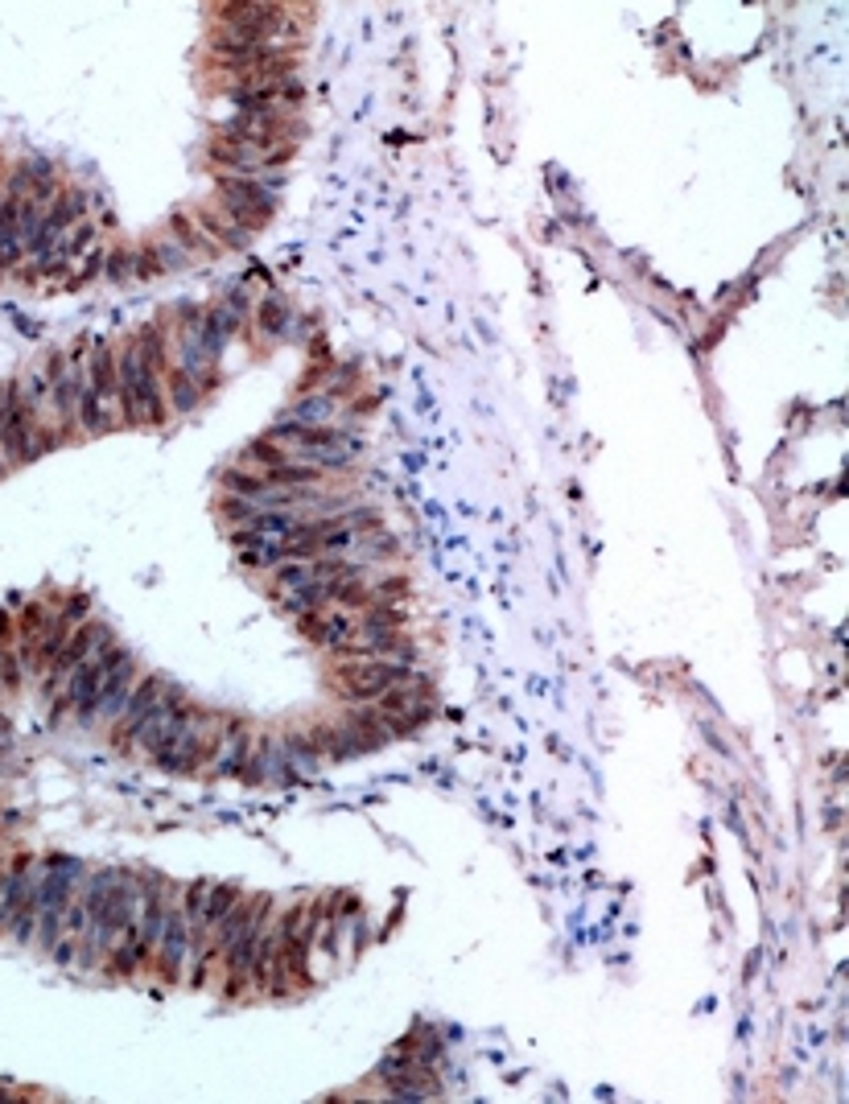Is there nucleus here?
<instances>
[{"label":"nucleus","mask_w":849,"mask_h":1104,"mask_svg":"<svg viewBox=\"0 0 849 1104\" xmlns=\"http://www.w3.org/2000/svg\"><path fill=\"white\" fill-rule=\"evenodd\" d=\"M161 692H165V676H161V672H140V680L133 685V692H128L124 710H120V717L112 722V747L116 750L137 747L140 730H145V722H149V710L158 705Z\"/></svg>","instance_id":"8"},{"label":"nucleus","mask_w":849,"mask_h":1104,"mask_svg":"<svg viewBox=\"0 0 849 1104\" xmlns=\"http://www.w3.org/2000/svg\"><path fill=\"white\" fill-rule=\"evenodd\" d=\"M198 400H202V384H198L195 375L178 367V363H170V372H165V404H170V413H195Z\"/></svg>","instance_id":"18"},{"label":"nucleus","mask_w":849,"mask_h":1104,"mask_svg":"<svg viewBox=\"0 0 849 1104\" xmlns=\"http://www.w3.org/2000/svg\"><path fill=\"white\" fill-rule=\"evenodd\" d=\"M280 754H285V763H289V770H294L297 779H305L310 770L322 767V754H317L310 730H285L280 733Z\"/></svg>","instance_id":"20"},{"label":"nucleus","mask_w":849,"mask_h":1104,"mask_svg":"<svg viewBox=\"0 0 849 1104\" xmlns=\"http://www.w3.org/2000/svg\"><path fill=\"white\" fill-rule=\"evenodd\" d=\"M257 512L260 507L252 503V499H236V494H223V499H219V515H223L232 528H244V524H248Z\"/></svg>","instance_id":"31"},{"label":"nucleus","mask_w":849,"mask_h":1104,"mask_svg":"<svg viewBox=\"0 0 849 1104\" xmlns=\"http://www.w3.org/2000/svg\"><path fill=\"white\" fill-rule=\"evenodd\" d=\"M0 454L9 462V471L29 466L41 457L38 446V421L29 416V409L21 404L17 379L0 384Z\"/></svg>","instance_id":"5"},{"label":"nucleus","mask_w":849,"mask_h":1104,"mask_svg":"<svg viewBox=\"0 0 849 1104\" xmlns=\"http://www.w3.org/2000/svg\"><path fill=\"white\" fill-rule=\"evenodd\" d=\"M145 248H149V256L158 260L161 273H182V268H190V264H195V260L186 256V252H182V248L170 236L145 239Z\"/></svg>","instance_id":"29"},{"label":"nucleus","mask_w":849,"mask_h":1104,"mask_svg":"<svg viewBox=\"0 0 849 1104\" xmlns=\"http://www.w3.org/2000/svg\"><path fill=\"white\" fill-rule=\"evenodd\" d=\"M335 416H338L335 392H305L294 409L285 413V421H297V425H330Z\"/></svg>","instance_id":"22"},{"label":"nucleus","mask_w":849,"mask_h":1104,"mask_svg":"<svg viewBox=\"0 0 849 1104\" xmlns=\"http://www.w3.org/2000/svg\"><path fill=\"white\" fill-rule=\"evenodd\" d=\"M273 919H277V899H273V894H264L257 915H252V924L239 931V940L227 948V952H223V961H219L223 998L239 1002V998L248 993V973H252V961H257V952H260V944H264V936H269Z\"/></svg>","instance_id":"4"},{"label":"nucleus","mask_w":849,"mask_h":1104,"mask_svg":"<svg viewBox=\"0 0 849 1104\" xmlns=\"http://www.w3.org/2000/svg\"><path fill=\"white\" fill-rule=\"evenodd\" d=\"M133 651L124 648V643H108V648H99L87 664H79V668L66 676V685H62L59 692H54V705H50V717L54 722H62L66 713L75 710V717H79V726H96V713H99V685H103V676L112 668H120L124 660H128Z\"/></svg>","instance_id":"2"},{"label":"nucleus","mask_w":849,"mask_h":1104,"mask_svg":"<svg viewBox=\"0 0 849 1104\" xmlns=\"http://www.w3.org/2000/svg\"><path fill=\"white\" fill-rule=\"evenodd\" d=\"M50 618H54V611L41 602V598H34V602H25V611L13 618L17 623V639L21 643H34L38 648V639L46 635V627H50Z\"/></svg>","instance_id":"27"},{"label":"nucleus","mask_w":849,"mask_h":1104,"mask_svg":"<svg viewBox=\"0 0 849 1104\" xmlns=\"http://www.w3.org/2000/svg\"><path fill=\"white\" fill-rule=\"evenodd\" d=\"M219 487L223 494H236V499H252L257 503L260 494L269 491V482H264V474L260 471H248V466H227V471L219 474Z\"/></svg>","instance_id":"25"},{"label":"nucleus","mask_w":849,"mask_h":1104,"mask_svg":"<svg viewBox=\"0 0 849 1104\" xmlns=\"http://www.w3.org/2000/svg\"><path fill=\"white\" fill-rule=\"evenodd\" d=\"M413 664H400V660H338L335 680H338V697L347 705H376L379 697L396 685H404L413 676Z\"/></svg>","instance_id":"3"},{"label":"nucleus","mask_w":849,"mask_h":1104,"mask_svg":"<svg viewBox=\"0 0 849 1104\" xmlns=\"http://www.w3.org/2000/svg\"><path fill=\"white\" fill-rule=\"evenodd\" d=\"M285 462H294V450L269 441V437H257V441H248L239 450V466H248V471H277Z\"/></svg>","instance_id":"23"},{"label":"nucleus","mask_w":849,"mask_h":1104,"mask_svg":"<svg viewBox=\"0 0 849 1104\" xmlns=\"http://www.w3.org/2000/svg\"><path fill=\"white\" fill-rule=\"evenodd\" d=\"M297 631L305 635L310 643H317V648L335 651V648H342L347 639H355L359 614L338 611V606H330V611H314V614H305V618H297Z\"/></svg>","instance_id":"12"},{"label":"nucleus","mask_w":849,"mask_h":1104,"mask_svg":"<svg viewBox=\"0 0 849 1104\" xmlns=\"http://www.w3.org/2000/svg\"><path fill=\"white\" fill-rule=\"evenodd\" d=\"M280 186H285V174H264V178L215 174V206L236 227H244L248 236H260L273 223V215H277Z\"/></svg>","instance_id":"1"},{"label":"nucleus","mask_w":849,"mask_h":1104,"mask_svg":"<svg viewBox=\"0 0 849 1104\" xmlns=\"http://www.w3.org/2000/svg\"><path fill=\"white\" fill-rule=\"evenodd\" d=\"M13 635H17V623H13V614L0 606V643L9 648V643H13Z\"/></svg>","instance_id":"34"},{"label":"nucleus","mask_w":849,"mask_h":1104,"mask_svg":"<svg viewBox=\"0 0 849 1104\" xmlns=\"http://www.w3.org/2000/svg\"><path fill=\"white\" fill-rule=\"evenodd\" d=\"M257 326H260V335L264 338H285L289 330H294V310H289L277 293H269L257 305Z\"/></svg>","instance_id":"26"},{"label":"nucleus","mask_w":849,"mask_h":1104,"mask_svg":"<svg viewBox=\"0 0 849 1104\" xmlns=\"http://www.w3.org/2000/svg\"><path fill=\"white\" fill-rule=\"evenodd\" d=\"M244 783H252V788H277L285 779H297L289 763H285V754H280V742L277 738H269V733H260L252 738V754H248V763H244V775H239Z\"/></svg>","instance_id":"10"},{"label":"nucleus","mask_w":849,"mask_h":1104,"mask_svg":"<svg viewBox=\"0 0 849 1104\" xmlns=\"http://www.w3.org/2000/svg\"><path fill=\"white\" fill-rule=\"evenodd\" d=\"M4 651H9V648H4V643H0V655H4Z\"/></svg>","instance_id":"36"},{"label":"nucleus","mask_w":849,"mask_h":1104,"mask_svg":"<svg viewBox=\"0 0 849 1104\" xmlns=\"http://www.w3.org/2000/svg\"><path fill=\"white\" fill-rule=\"evenodd\" d=\"M186 215L195 218L198 231L211 239L219 252H248V248H252V239H257V236H248L244 227H236L232 218L219 211L215 202H190V206H186Z\"/></svg>","instance_id":"11"},{"label":"nucleus","mask_w":849,"mask_h":1104,"mask_svg":"<svg viewBox=\"0 0 849 1104\" xmlns=\"http://www.w3.org/2000/svg\"><path fill=\"white\" fill-rule=\"evenodd\" d=\"M244 894H248V890L236 887V882H211V890H207V911H202V944H207V936L232 915V907H236Z\"/></svg>","instance_id":"21"},{"label":"nucleus","mask_w":849,"mask_h":1104,"mask_svg":"<svg viewBox=\"0 0 849 1104\" xmlns=\"http://www.w3.org/2000/svg\"><path fill=\"white\" fill-rule=\"evenodd\" d=\"M140 672H145V664H140L137 655H128L120 668H112L108 676H103V685H99V722H116L120 717V710H124V701H128V692H133V685L140 680Z\"/></svg>","instance_id":"13"},{"label":"nucleus","mask_w":849,"mask_h":1104,"mask_svg":"<svg viewBox=\"0 0 849 1104\" xmlns=\"http://www.w3.org/2000/svg\"><path fill=\"white\" fill-rule=\"evenodd\" d=\"M248 754H252V730H248L239 717H227V722H223V742H219V754H215V763H211V775H223V779L232 775V779H239Z\"/></svg>","instance_id":"14"},{"label":"nucleus","mask_w":849,"mask_h":1104,"mask_svg":"<svg viewBox=\"0 0 849 1104\" xmlns=\"http://www.w3.org/2000/svg\"><path fill=\"white\" fill-rule=\"evenodd\" d=\"M264 474V482L269 487H322L330 474L326 471H317V466H310V462H285V466H277V471H260Z\"/></svg>","instance_id":"24"},{"label":"nucleus","mask_w":849,"mask_h":1104,"mask_svg":"<svg viewBox=\"0 0 849 1104\" xmlns=\"http://www.w3.org/2000/svg\"><path fill=\"white\" fill-rule=\"evenodd\" d=\"M21 685H25V668H21L17 651L9 648L4 655H0V689H4V692H21Z\"/></svg>","instance_id":"33"},{"label":"nucleus","mask_w":849,"mask_h":1104,"mask_svg":"<svg viewBox=\"0 0 849 1104\" xmlns=\"http://www.w3.org/2000/svg\"><path fill=\"white\" fill-rule=\"evenodd\" d=\"M38 890H29L25 894V903H21V911L13 915V927H9V936H13V944H21V948H29L34 944V936H38Z\"/></svg>","instance_id":"28"},{"label":"nucleus","mask_w":849,"mask_h":1104,"mask_svg":"<svg viewBox=\"0 0 849 1104\" xmlns=\"http://www.w3.org/2000/svg\"><path fill=\"white\" fill-rule=\"evenodd\" d=\"M165 236L178 243L186 256L195 260V264H211V260H219L223 252H219L211 239L198 231V223L190 215H186V206H178V211H170V223H165Z\"/></svg>","instance_id":"15"},{"label":"nucleus","mask_w":849,"mask_h":1104,"mask_svg":"<svg viewBox=\"0 0 849 1104\" xmlns=\"http://www.w3.org/2000/svg\"><path fill=\"white\" fill-rule=\"evenodd\" d=\"M38 882V862L34 853H17L9 866H4V878H0V936H9L13 927V915L21 911L25 894Z\"/></svg>","instance_id":"9"},{"label":"nucleus","mask_w":849,"mask_h":1104,"mask_svg":"<svg viewBox=\"0 0 849 1104\" xmlns=\"http://www.w3.org/2000/svg\"><path fill=\"white\" fill-rule=\"evenodd\" d=\"M108 643H116V631H112L103 618H83L79 627L71 631V639H66V648L59 651V660H54L50 672H46L41 697H50V701H54V692L66 685V676L79 668V664H87V660H91L99 648H108Z\"/></svg>","instance_id":"7"},{"label":"nucleus","mask_w":849,"mask_h":1104,"mask_svg":"<svg viewBox=\"0 0 849 1104\" xmlns=\"http://www.w3.org/2000/svg\"><path fill=\"white\" fill-rule=\"evenodd\" d=\"M335 590H338V581H310V586H301V590H294V593H277V606H280V614H289V618H305V614L335 606Z\"/></svg>","instance_id":"16"},{"label":"nucleus","mask_w":849,"mask_h":1104,"mask_svg":"<svg viewBox=\"0 0 849 1104\" xmlns=\"http://www.w3.org/2000/svg\"><path fill=\"white\" fill-rule=\"evenodd\" d=\"M0 878H4V862H0Z\"/></svg>","instance_id":"35"},{"label":"nucleus","mask_w":849,"mask_h":1104,"mask_svg":"<svg viewBox=\"0 0 849 1104\" xmlns=\"http://www.w3.org/2000/svg\"><path fill=\"white\" fill-rule=\"evenodd\" d=\"M355 549H359V556H363V565H367V561H392L396 552H400V540L379 528V532L359 536Z\"/></svg>","instance_id":"30"},{"label":"nucleus","mask_w":849,"mask_h":1104,"mask_svg":"<svg viewBox=\"0 0 849 1104\" xmlns=\"http://www.w3.org/2000/svg\"><path fill=\"white\" fill-rule=\"evenodd\" d=\"M112 429H120L116 413L91 392V384H83L79 388V434L83 437H108Z\"/></svg>","instance_id":"19"},{"label":"nucleus","mask_w":849,"mask_h":1104,"mask_svg":"<svg viewBox=\"0 0 849 1104\" xmlns=\"http://www.w3.org/2000/svg\"><path fill=\"white\" fill-rule=\"evenodd\" d=\"M342 722L351 726V730L367 742V750L376 754V750H384L388 742H392V730H388V717L376 710V705H347V713H342Z\"/></svg>","instance_id":"17"},{"label":"nucleus","mask_w":849,"mask_h":1104,"mask_svg":"<svg viewBox=\"0 0 849 1104\" xmlns=\"http://www.w3.org/2000/svg\"><path fill=\"white\" fill-rule=\"evenodd\" d=\"M190 952H195V940H190V919L182 915L178 907V887H174V899L165 907V927H161L158 952H153V973H158L161 986H182L186 981V965H190Z\"/></svg>","instance_id":"6"},{"label":"nucleus","mask_w":849,"mask_h":1104,"mask_svg":"<svg viewBox=\"0 0 849 1104\" xmlns=\"http://www.w3.org/2000/svg\"><path fill=\"white\" fill-rule=\"evenodd\" d=\"M21 260H25V243H21L17 227H13V231H0V273H17Z\"/></svg>","instance_id":"32"}]
</instances>
